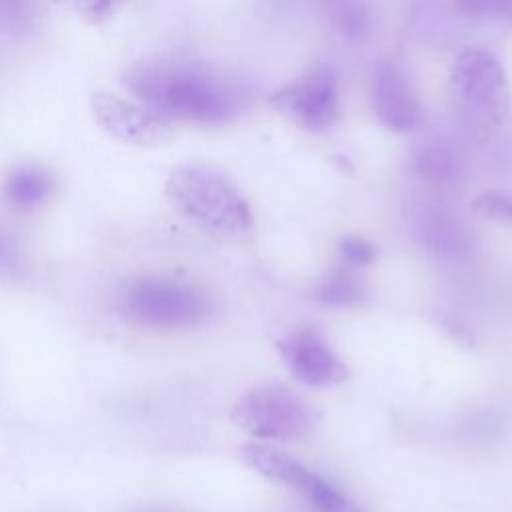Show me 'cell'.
<instances>
[{"instance_id":"ba28073f","label":"cell","mask_w":512,"mask_h":512,"mask_svg":"<svg viewBox=\"0 0 512 512\" xmlns=\"http://www.w3.org/2000/svg\"><path fill=\"white\" fill-rule=\"evenodd\" d=\"M370 106L374 116L394 132H408L420 124L422 108L414 82L394 58H382L370 74Z\"/></svg>"},{"instance_id":"4fadbf2b","label":"cell","mask_w":512,"mask_h":512,"mask_svg":"<svg viewBox=\"0 0 512 512\" xmlns=\"http://www.w3.org/2000/svg\"><path fill=\"white\" fill-rule=\"evenodd\" d=\"M312 296L330 306H358L366 296V286L352 266L344 264L332 268L316 284Z\"/></svg>"},{"instance_id":"ffe728a7","label":"cell","mask_w":512,"mask_h":512,"mask_svg":"<svg viewBox=\"0 0 512 512\" xmlns=\"http://www.w3.org/2000/svg\"><path fill=\"white\" fill-rule=\"evenodd\" d=\"M22 266V252L18 244L0 230V274L14 276Z\"/></svg>"},{"instance_id":"ac0fdd59","label":"cell","mask_w":512,"mask_h":512,"mask_svg":"<svg viewBox=\"0 0 512 512\" xmlns=\"http://www.w3.org/2000/svg\"><path fill=\"white\" fill-rule=\"evenodd\" d=\"M472 210L484 218L512 224V198L496 192H486L474 198Z\"/></svg>"},{"instance_id":"5b68a950","label":"cell","mask_w":512,"mask_h":512,"mask_svg":"<svg viewBox=\"0 0 512 512\" xmlns=\"http://www.w3.org/2000/svg\"><path fill=\"white\" fill-rule=\"evenodd\" d=\"M230 418L248 436L260 440H296L314 424L310 406L282 384H260L248 390L234 402Z\"/></svg>"},{"instance_id":"6da1fadb","label":"cell","mask_w":512,"mask_h":512,"mask_svg":"<svg viewBox=\"0 0 512 512\" xmlns=\"http://www.w3.org/2000/svg\"><path fill=\"white\" fill-rule=\"evenodd\" d=\"M124 86L162 118L216 126L244 104L242 88L216 68L180 58H150L124 70Z\"/></svg>"},{"instance_id":"8992f818","label":"cell","mask_w":512,"mask_h":512,"mask_svg":"<svg viewBox=\"0 0 512 512\" xmlns=\"http://www.w3.org/2000/svg\"><path fill=\"white\" fill-rule=\"evenodd\" d=\"M268 104L304 130H328L340 116L338 78L332 68L316 66L304 76L276 88L268 96Z\"/></svg>"},{"instance_id":"30bf717a","label":"cell","mask_w":512,"mask_h":512,"mask_svg":"<svg viewBox=\"0 0 512 512\" xmlns=\"http://www.w3.org/2000/svg\"><path fill=\"white\" fill-rule=\"evenodd\" d=\"M276 348L288 372L306 386L332 388L348 376L340 356L312 328H298L282 336Z\"/></svg>"},{"instance_id":"3957f363","label":"cell","mask_w":512,"mask_h":512,"mask_svg":"<svg viewBox=\"0 0 512 512\" xmlns=\"http://www.w3.org/2000/svg\"><path fill=\"white\" fill-rule=\"evenodd\" d=\"M450 90L462 114L482 130L498 128L508 116L506 70L490 50H462L450 68Z\"/></svg>"},{"instance_id":"e0dca14e","label":"cell","mask_w":512,"mask_h":512,"mask_svg":"<svg viewBox=\"0 0 512 512\" xmlns=\"http://www.w3.org/2000/svg\"><path fill=\"white\" fill-rule=\"evenodd\" d=\"M460 12L472 18L512 24V0H454Z\"/></svg>"},{"instance_id":"d6986e66","label":"cell","mask_w":512,"mask_h":512,"mask_svg":"<svg viewBox=\"0 0 512 512\" xmlns=\"http://www.w3.org/2000/svg\"><path fill=\"white\" fill-rule=\"evenodd\" d=\"M338 252H340L342 262L352 266V268L354 266H366L376 258V252H374L372 244H368L366 240L356 238V236H348V238L340 240Z\"/></svg>"},{"instance_id":"52a82bcc","label":"cell","mask_w":512,"mask_h":512,"mask_svg":"<svg viewBox=\"0 0 512 512\" xmlns=\"http://www.w3.org/2000/svg\"><path fill=\"white\" fill-rule=\"evenodd\" d=\"M240 458L248 468L260 472L262 476L300 490L310 500V504L320 512H344L346 510L344 496L332 484H328L326 480L316 476L312 470H308L296 458H292L272 446L248 442L240 448Z\"/></svg>"},{"instance_id":"7a4b0ae2","label":"cell","mask_w":512,"mask_h":512,"mask_svg":"<svg viewBox=\"0 0 512 512\" xmlns=\"http://www.w3.org/2000/svg\"><path fill=\"white\" fill-rule=\"evenodd\" d=\"M170 206L186 220L222 236H244L254 226L248 200L220 170L188 162L176 166L164 184Z\"/></svg>"},{"instance_id":"2e32d148","label":"cell","mask_w":512,"mask_h":512,"mask_svg":"<svg viewBox=\"0 0 512 512\" xmlns=\"http://www.w3.org/2000/svg\"><path fill=\"white\" fill-rule=\"evenodd\" d=\"M56 2L90 24H102L110 20L126 0H56Z\"/></svg>"},{"instance_id":"277c9868","label":"cell","mask_w":512,"mask_h":512,"mask_svg":"<svg viewBox=\"0 0 512 512\" xmlns=\"http://www.w3.org/2000/svg\"><path fill=\"white\" fill-rule=\"evenodd\" d=\"M122 312L148 328H190L210 316L208 296L192 284L172 278H140L122 292Z\"/></svg>"},{"instance_id":"8fae6325","label":"cell","mask_w":512,"mask_h":512,"mask_svg":"<svg viewBox=\"0 0 512 512\" xmlns=\"http://www.w3.org/2000/svg\"><path fill=\"white\" fill-rule=\"evenodd\" d=\"M54 188L52 174L38 164L14 166L4 180L6 200L20 210H32L42 206Z\"/></svg>"},{"instance_id":"9c48e42d","label":"cell","mask_w":512,"mask_h":512,"mask_svg":"<svg viewBox=\"0 0 512 512\" xmlns=\"http://www.w3.org/2000/svg\"><path fill=\"white\" fill-rule=\"evenodd\" d=\"M96 122L116 140L136 146H154L170 138V122L144 106L110 92H96L90 98Z\"/></svg>"},{"instance_id":"7c38bea8","label":"cell","mask_w":512,"mask_h":512,"mask_svg":"<svg viewBox=\"0 0 512 512\" xmlns=\"http://www.w3.org/2000/svg\"><path fill=\"white\" fill-rule=\"evenodd\" d=\"M414 172L428 182H450L460 170L458 154L442 140L422 142L412 154Z\"/></svg>"},{"instance_id":"5bb4252c","label":"cell","mask_w":512,"mask_h":512,"mask_svg":"<svg viewBox=\"0 0 512 512\" xmlns=\"http://www.w3.org/2000/svg\"><path fill=\"white\" fill-rule=\"evenodd\" d=\"M328 12L334 26L350 38H362L372 26L370 10L364 0H330Z\"/></svg>"},{"instance_id":"9a60e30c","label":"cell","mask_w":512,"mask_h":512,"mask_svg":"<svg viewBox=\"0 0 512 512\" xmlns=\"http://www.w3.org/2000/svg\"><path fill=\"white\" fill-rule=\"evenodd\" d=\"M36 18V0H0V32H26Z\"/></svg>"}]
</instances>
